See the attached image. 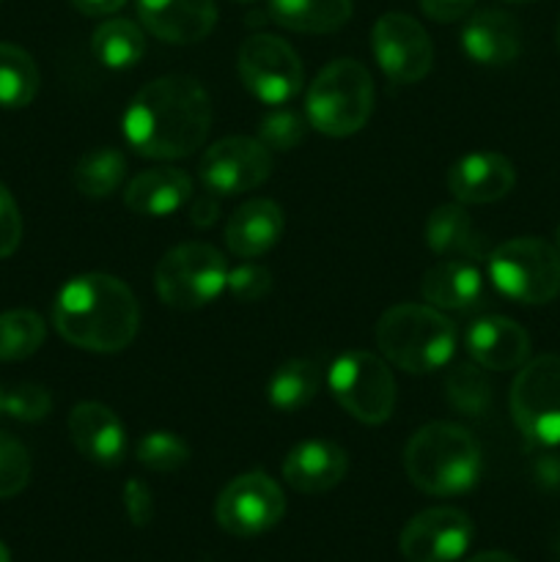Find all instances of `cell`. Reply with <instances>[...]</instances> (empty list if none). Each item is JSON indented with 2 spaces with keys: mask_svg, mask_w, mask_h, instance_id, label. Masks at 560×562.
<instances>
[{
  "mask_svg": "<svg viewBox=\"0 0 560 562\" xmlns=\"http://www.w3.org/2000/svg\"><path fill=\"white\" fill-rule=\"evenodd\" d=\"M121 126L141 157L184 159L206 143L212 102L195 77L165 75L132 97Z\"/></svg>",
  "mask_w": 560,
  "mask_h": 562,
  "instance_id": "6da1fadb",
  "label": "cell"
},
{
  "mask_svg": "<svg viewBox=\"0 0 560 562\" xmlns=\"http://www.w3.org/2000/svg\"><path fill=\"white\" fill-rule=\"evenodd\" d=\"M53 322L66 344L97 355H115L135 340L141 305L124 280L88 272L71 278L58 291Z\"/></svg>",
  "mask_w": 560,
  "mask_h": 562,
  "instance_id": "7a4b0ae2",
  "label": "cell"
},
{
  "mask_svg": "<svg viewBox=\"0 0 560 562\" xmlns=\"http://www.w3.org/2000/svg\"><path fill=\"white\" fill-rule=\"evenodd\" d=\"M404 470L423 494L456 497L470 492L481 477V448L456 423H428L406 442Z\"/></svg>",
  "mask_w": 560,
  "mask_h": 562,
  "instance_id": "3957f363",
  "label": "cell"
},
{
  "mask_svg": "<svg viewBox=\"0 0 560 562\" xmlns=\"http://www.w3.org/2000/svg\"><path fill=\"white\" fill-rule=\"evenodd\" d=\"M377 346L401 371L432 373L453 360L456 327L437 307L401 302L379 318Z\"/></svg>",
  "mask_w": 560,
  "mask_h": 562,
  "instance_id": "277c9868",
  "label": "cell"
},
{
  "mask_svg": "<svg viewBox=\"0 0 560 562\" xmlns=\"http://www.w3.org/2000/svg\"><path fill=\"white\" fill-rule=\"evenodd\" d=\"M373 110L371 71L355 58L324 66L305 93V119L316 132L349 137L368 124Z\"/></svg>",
  "mask_w": 560,
  "mask_h": 562,
  "instance_id": "5b68a950",
  "label": "cell"
},
{
  "mask_svg": "<svg viewBox=\"0 0 560 562\" xmlns=\"http://www.w3.org/2000/svg\"><path fill=\"white\" fill-rule=\"evenodd\" d=\"M489 278L519 305H547L560 294V250L536 236L508 239L489 256Z\"/></svg>",
  "mask_w": 560,
  "mask_h": 562,
  "instance_id": "8992f818",
  "label": "cell"
},
{
  "mask_svg": "<svg viewBox=\"0 0 560 562\" xmlns=\"http://www.w3.org/2000/svg\"><path fill=\"white\" fill-rule=\"evenodd\" d=\"M228 280V261L206 241H184L159 258L154 285L159 300L176 311H198L217 300Z\"/></svg>",
  "mask_w": 560,
  "mask_h": 562,
  "instance_id": "52a82bcc",
  "label": "cell"
},
{
  "mask_svg": "<svg viewBox=\"0 0 560 562\" xmlns=\"http://www.w3.org/2000/svg\"><path fill=\"white\" fill-rule=\"evenodd\" d=\"M511 415L516 428L536 448L560 445V357L527 360L511 384Z\"/></svg>",
  "mask_w": 560,
  "mask_h": 562,
  "instance_id": "ba28073f",
  "label": "cell"
},
{
  "mask_svg": "<svg viewBox=\"0 0 560 562\" xmlns=\"http://www.w3.org/2000/svg\"><path fill=\"white\" fill-rule=\"evenodd\" d=\"M329 393L355 420L382 426L395 409V379L388 362L371 351H346L329 368Z\"/></svg>",
  "mask_w": 560,
  "mask_h": 562,
  "instance_id": "9c48e42d",
  "label": "cell"
},
{
  "mask_svg": "<svg viewBox=\"0 0 560 562\" xmlns=\"http://www.w3.org/2000/svg\"><path fill=\"white\" fill-rule=\"evenodd\" d=\"M236 69L247 91L258 102L275 108L291 102L305 82L300 55L285 38L272 33H253L250 38H245L236 55Z\"/></svg>",
  "mask_w": 560,
  "mask_h": 562,
  "instance_id": "30bf717a",
  "label": "cell"
},
{
  "mask_svg": "<svg viewBox=\"0 0 560 562\" xmlns=\"http://www.w3.org/2000/svg\"><path fill=\"white\" fill-rule=\"evenodd\" d=\"M285 514V497L267 472H245L220 492L214 519L228 536L253 538L272 530Z\"/></svg>",
  "mask_w": 560,
  "mask_h": 562,
  "instance_id": "8fae6325",
  "label": "cell"
},
{
  "mask_svg": "<svg viewBox=\"0 0 560 562\" xmlns=\"http://www.w3.org/2000/svg\"><path fill=\"white\" fill-rule=\"evenodd\" d=\"M272 151L258 137H223L206 148L198 165L203 187L214 195H239L261 187L272 176Z\"/></svg>",
  "mask_w": 560,
  "mask_h": 562,
  "instance_id": "7c38bea8",
  "label": "cell"
},
{
  "mask_svg": "<svg viewBox=\"0 0 560 562\" xmlns=\"http://www.w3.org/2000/svg\"><path fill=\"white\" fill-rule=\"evenodd\" d=\"M371 44L382 71L399 86L421 82L432 71L434 44L415 16L401 11L382 14L373 25Z\"/></svg>",
  "mask_w": 560,
  "mask_h": 562,
  "instance_id": "4fadbf2b",
  "label": "cell"
},
{
  "mask_svg": "<svg viewBox=\"0 0 560 562\" xmlns=\"http://www.w3.org/2000/svg\"><path fill=\"white\" fill-rule=\"evenodd\" d=\"M470 516L459 508H428L401 530V554L410 562H456L472 543Z\"/></svg>",
  "mask_w": 560,
  "mask_h": 562,
  "instance_id": "5bb4252c",
  "label": "cell"
},
{
  "mask_svg": "<svg viewBox=\"0 0 560 562\" xmlns=\"http://www.w3.org/2000/svg\"><path fill=\"white\" fill-rule=\"evenodd\" d=\"M143 27L159 42L198 44L217 25L214 0H137Z\"/></svg>",
  "mask_w": 560,
  "mask_h": 562,
  "instance_id": "9a60e30c",
  "label": "cell"
},
{
  "mask_svg": "<svg viewBox=\"0 0 560 562\" xmlns=\"http://www.w3.org/2000/svg\"><path fill=\"white\" fill-rule=\"evenodd\" d=\"M516 184V170L508 157L497 151H475L461 157L448 170L450 195L467 206L503 201Z\"/></svg>",
  "mask_w": 560,
  "mask_h": 562,
  "instance_id": "2e32d148",
  "label": "cell"
},
{
  "mask_svg": "<svg viewBox=\"0 0 560 562\" xmlns=\"http://www.w3.org/2000/svg\"><path fill=\"white\" fill-rule=\"evenodd\" d=\"M467 351L483 371H516L530 360V335L505 316H483L467 329Z\"/></svg>",
  "mask_w": 560,
  "mask_h": 562,
  "instance_id": "e0dca14e",
  "label": "cell"
},
{
  "mask_svg": "<svg viewBox=\"0 0 560 562\" xmlns=\"http://www.w3.org/2000/svg\"><path fill=\"white\" fill-rule=\"evenodd\" d=\"M349 472V456L329 439H307L289 450L283 481L300 494H324L338 486Z\"/></svg>",
  "mask_w": 560,
  "mask_h": 562,
  "instance_id": "ac0fdd59",
  "label": "cell"
},
{
  "mask_svg": "<svg viewBox=\"0 0 560 562\" xmlns=\"http://www.w3.org/2000/svg\"><path fill=\"white\" fill-rule=\"evenodd\" d=\"M69 437L88 461L99 467H115L124 459L126 431L110 406L86 401L69 412Z\"/></svg>",
  "mask_w": 560,
  "mask_h": 562,
  "instance_id": "d6986e66",
  "label": "cell"
},
{
  "mask_svg": "<svg viewBox=\"0 0 560 562\" xmlns=\"http://www.w3.org/2000/svg\"><path fill=\"white\" fill-rule=\"evenodd\" d=\"M461 47L481 66H508L522 53L519 22L500 9H483L467 20Z\"/></svg>",
  "mask_w": 560,
  "mask_h": 562,
  "instance_id": "ffe728a7",
  "label": "cell"
},
{
  "mask_svg": "<svg viewBox=\"0 0 560 562\" xmlns=\"http://www.w3.org/2000/svg\"><path fill=\"white\" fill-rule=\"evenodd\" d=\"M421 294L437 311H470L483 302L486 283L470 258H443L423 274Z\"/></svg>",
  "mask_w": 560,
  "mask_h": 562,
  "instance_id": "44dd1931",
  "label": "cell"
},
{
  "mask_svg": "<svg viewBox=\"0 0 560 562\" xmlns=\"http://www.w3.org/2000/svg\"><path fill=\"white\" fill-rule=\"evenodd\" d=\"M283 209L267 198L245 201L225 225V245L239 258H258L272 250L283 236Z\"/></svg>",
  "mask_w": 560,
  "mask_h": 562,
  "instance_id": "7402d4cb",
  "label": "cell"
},
{
  "mask_svg": "<svg viewBox=\"0 0 560 562\" xmlns=\"http://www.w3.org/2000/svg\"><path fill=\"white\" fill-rule=\"evenodd\" d=\"M192 179L179 168H148L126 184L124 203L143 217H168L190 203Z\"/></svg>",
  "mask_w": 560,
  "mask_h": 562,
  "instance_id": "603a6c76",
  "label": "cell"
},
{
  "mask_svg": "<svg viewBox=\"0 0 560 562\" xmlns=\"http://www.w3.org/2000/svg\"><path fill=\"white\" fill-rule=\"evenodd\" d=\"M428 250L443 258H475L483 256V239L472 228L470 214L459 203L437 206L426 220Z\"/></svg>",
  "mask_w": 560,
  "mask_h": 562,
  "instance_id": "cb8c5ba5",
  "label": "cell"
},
{
  "mask_svg": "<svg viewBox=\"0 0 560 562\" xmlns=\"http://www.w3.org/2000/svg\"><path fill=\"white\" fill-rule=\"evenodd\" d=\"M351 0H269V14L294 33H335L351 20Z\"/></svg>",
  "mask_w": 560,
  "mask_h": 562,
  "instance_id": "d4e9b609",
  "label": "cell"
},
{
  "mask_svg": "<svg viewBox=\"0 0 560 562\" xmlns=\"http://www.w3.org/2000/svg\"><path fill=\"white\" fill-rule=\"evenodd\" d=\"M91 53L108 69H132L146 53V36L132 20L113 16L93 31Z\"/></svg>",
  "mask_w": 560,
  "mask_h": 562,
  "instance_id": "484cf974",
  "label": "cell"
},
{
  "mask_svg": "<svg viewBox=\"0 0 560 562\" xmlns=\"http://www.w3.org/2000/svg\"><path fill=\"white\" fill-rule=\"evenodd\" d=\"M318 387H322V368L313 360H289L272 373L267 387V398L272 409L291 412L302 409L316 398Z\"/></svg>",
  "mask_w": 560,
  "mask_h": 562,
  "instance_id": "4316f807",
  "label": "cell"
},
{
  "mask_svg": "<svg viewBox=\"0 0 560 562\" xmlns=\"http://www.w3.org/2000/svg\"><path fill=\"white\" fill-rule=\"evenodd\" d=\"M126 179V157L119 148H91L77 159L75 170H71V181H75L77 192L86 198H110L113 192L121 190Z\"/></svg>",
  "mask_w": 560,
  "mask_h": 562,
  "instance_id": "83f0119b",
  "label": "cell"
},
{
  "mask_svg": "<svg viewBox=\"0 0 560 562\" xmlns=\"http://www.w3.org/2000/svg\"><path fill=\"white\" fill-rule=\"evenodd\" d=\"M38 66L22 47L0 42V108L20 110L36 99Z\"/></svg>",
  "mask_w": 560,
  "mask_h": 562,
  "instance_id": "f1b7e54d",
  "label": "cell"
},
{
  "mask_svg": "<svg viewBox=\"0 0 560 562\" xmlns=\"http://www.w3.org/2000/svg\"><path fill=\"white\" fill-rule=\"evenodd\" d=\"M47 338L42 316L33 311L0 313V362H20L36 355Z\"/></svg>",
  "mask_w": 560,
  "mask_h": 562,
  "instance_id": "f546056e",
  "label": "cell"
},
{
  "mask_svg": "<svg viewBox=\"0 0 560 562\" xmlns=\"http://www.w3.org/2000/svg\"><path fill=\"white\" fill-rule=\"evenodd\" d=\"M445 395L459 415L481 417L492 404V384L478 362H459L445 379Z\"/></svg>",
  "mask_w": 560,
  "mask_h": 562,
  "instance_id": "4dcf8cb0",
  "label": "cell"
},
{
  "mask_svg": "<svg viewBox=\"0 0 560 562\" xmlns=\"http://www.w3.org/2000/svg\"><path fill=\"white\" fill-rule=\"evenodd\" d=\"M137 461L152 472H176L190 461V448L173 431H152L137 445Z\"/></svg>",
  "mask_w": 560,
  "mask_h": 562,
  "instance_id": "1f68e13d",
  "label": "cell"
},
{
  "mask_svg": "<svg viewBox=\"0 0 560 562\" xmlns=\"http://www.w3.org/2000/svg\"><path fill=\"white\" fill-rule=\"evenodd\" d=\"M305 115L294 113V110H275V113L264 115L261 126H258V140L269 148V151H291L305 140L307 132Z\"/></svg>",
  "mask_w": 560,
  "mask_h": 562,
  "instance_id": "d6a6232c",
  "label": "cell"
},
{
  "mask_svg": "<svg viewBox=\"0 0 560 562\" xmlns=\"http://www.w3.org/2000/svg\"><path fill=\"white\" fill-rule=\"evenodd\" d=\"M31 481V456L25 445L0 431V499L16 497Z\"/></svg>",
  "mask_w": 560,
  "mask_h": 562,
  "instance_id": "836d02e7",
  "label": "cell"
},
{
  "mask_svg": "<svg viewBox=\"0 0 560 562\" xmlns=\"http://www.w3.org/2000/svg\"><path fill=\"white\" fill-rule=\"evenodd\" d=\"M53 409V395L42 384H16L3 393V412L20 423H38Z\"/></svg>",
  "mask_w": 560,
  "mask_h": 562,
  "instance_id": "e575fe53",
  "label": "cell"
},
{
  "mask_svg": "<svg viewBox=\"0 0 560 562\" xmlns=\"http://www.w3.org/2000/svg\"><path fill=\"white\" fill-rule=\"evenodd\" d=\"M225 289L239 302H261L272 291V274L261 263H242V267L228 269Z\"/></svg>",
  "mask_w": 560,
  "mask_h": 562,
  "instance_id": "d590c367",
  "label": "cell"
},
{
  "mask_svg": "<svg viewBox=\"0 0 560 562\" xmlns=\"http://www.w3.org/2000/svg\"><path fill=\"white\" fill-rule=\"evenodd\" d=\"M22 241V214L9 187L0 184V261L14 256Z\"/></svg>",
  "mask_w": 560,
  "mask_h": 562,
  "instance_id": "8d00e7d4",
  "label": "cell"
},
{
  "mask_svg": "<svg viewBox=\"0 0 560 562\" xmlns=\"http://www.w3.org/2000/svg\"><path fill=\"white\" fill-rule=\"evenodd\" d=\"M124 508L135 527H148L154 519V494L141 477H132L124 486Z\"/></svg>",
  "mask_w": 560,
  "mask_h": 562,
  "instance_id": "74e56055",
  "label": "cell"
},
{
  "mask_svg": "<svg viewBox=\"0 0 560 562\" xmlns=\"http://www.w3.org/2000/svg\"><path fill=\"white\" fill-rule=\"evenodd\" d=\"M421 9L434 22H459L475 9V0H421Z\"/></svg>",
  "mask_w": 560,
  "mask_h": 562,
  "instance_id": "f35d334b",
  "label": "cell"
},
{
  "mask_svg": "<svg viewBox=\"0 0 560 562\" xmlns=\"http://www.w3.org/2000/svg\"><path fill=\"white\" fill-rule=\"evenodd\" d=\"M190 223L198 225V228H209V225L217 220V212H220V203H217V195L214 192H203V195H195L190 198Z\"/></svg>",
  "mask_w": 560,
  "mask_h": 562,
  "instance_id": "ab89813d",
  "label": "cell"
},
{
  "mask_svg": "<svg viewBox=\"0 0 560 562\" xmlns=\"http://www.w3.org/2000/svg\"><path fill=\"white\" fill-rule=\"evenodd\" d=\"M533 477H536L538 483H541L544 488H560V459L555 453H541L536 456V461H533Z\"/></svg>",
  "mask_w": 560,
  "mask_h": 562,
  "instance_id": "60d3db41",
  "label": "cell"
},
{
  "mask_svg": "<svg viewBox=\"0 0 560 562\" xmlns=\"http://www.w3.org/2000/svg\"><path fill=\"white\" fill-rule=\"evenodd\" d=\"M71 5L86 16H110L124 9L126 0H71Z\"/></svg>",
  "mask_w": 560,
  "mask_h": 562,
  "instance_id": "b9f144b4",
  "label": "cell"
},
{
  "mask_svg": "<svg viewBox=\"0 0 560 562\" xmlns=\"http://www.w3.org/2000/svg\"><path fill=\"white\" fill-rule=\"evenodd\" d=\"M467 562H516V558H511L508 552H483L470 558Z\"/></svg>",
  "mask_w": 560,
  "mask_h": 562,
  "instance_id": "7bdbcfd3",
  "label": "cell"
},
{
  "mask_svg": "<svg viewBox=\"0 0 560 562\" xmlns=\"http://www.w3.org/2000/svg\"><path fill=\"white\" fill-rule=\"evenodd\" d=\"M0 562H11V558H9V549H5L3 543H0Z\"/></svg>",
  "mask_w": 560,
  "mask_h": 562,
  "instance_id": "ee69618b",
  "label": "cell"
},
{
  "mask_svg": "<svg viewBox=\"0 0 560 562\" xmlns=\"http://www.w3.org/2000/svg\"><path fill=\"white\" fill-rule=\"evenodd\" d=\"M555 42H558V49H560V20H558V27H555Z\"/></svg>",
  "mask_w": 560,
  "mask_h": 562,
  "instance_id": "f6af8a7d",
  "label": "cell"
},
{
  "mask_svg": "<svg viewBox=\"0 0 560 562\" xmlns=\"http://www.w3.org/2000/svg\"><path fill=\"white\" fill-rule=\"evenodd\" d=\"M0 412H3V390H0Z\"/></svg>",
  "mask_w": 560,
  "mask_h": 562,
  "instance_id": "bcb514c9",
  "label": "cell"
},
{
  "mask_svg": "<svg viewBox=\"0 0 560 562\" xmlns=\"http://www.w3.org/2000/svg\"><path fill=\"white\" fill-rule=\"evenodd\" d=\"M558 250H560V225H558Z\"/></svg>",
  "mask_w": 560,
  "mask_h": 562,
  "instance_id": "7dc6e473",
  "label": "cell"
},
{
  "mask_svg": "<svg viewBox=\"0 0 560 562\" xmlns=\"http://www.w3.org/2000/svg\"><path fill=\"white\" fill-rule=\"evenodd\" d=\"M239 3H250V0H239Z\"/></svg>",
  "mask_w": 560,
  "mask_h": 562,
  "instance_id": "c3c4849f",
  "label": "cell"
},
{
  "mask_svg": "<svg viewBox=\"0 0 560 562\" xmlns=\"http://www.w3.org/2000/svg\"><path fill=\"white\" fill-rule=\"evenodd\" d=\"M558 552H560V538H558Z\"/></svg>",
  "mask_w": 560,
  "mask_h": 562,
  "instance_id": "681fc988",
  "label": "cell"
}]
</instances>
